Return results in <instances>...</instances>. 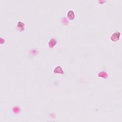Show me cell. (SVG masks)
Listing matches in <instances>:
<instances>
[{
    "instance_id": "6da1fadb",
    "label": "cell",
    "mask_w": 122,
    "mask_h": 122,
    "mask_svg": "<svg viewBox=\"0 0 122 122\" xmlns=\"http://www.w3.org/2000/svg\"><path fill=\"white\" fill-rule=\"evenodd\" d=\"M121 34V33L119 31H116L115 32H113L110 37L111 41L113 42L117 41L120 39Z\"/></svg>"
},
{
    "instance_id": "7a4b0ae2",
    "label": "cell",
    "mask_w": 122,
    "mask_h": 122,
    "mask_svg": "<svg viewBox=\"0 0 122 122\" xmlns=\"http://www.w3.org/2000/svg\"><path fill=\"white\" fill-rule=\"evenodd\" d=\"M16 27L18 30L20 32H22L25 29V24L22 21L19 20L17 22L16 24Z\"/></svg>"
},
{
    "instance_id": "3957f363",
    "label": "cell",
    "mask_w": 122,
    "mask_h": 122,
    "mask_svg": "<svg viewBox=\"0 0 122 122\" xmlns=\"http://www.w3.org/2000/svg\"><path fill=\"white\" fill-rule=\"evenodd\" d=\"M57 43V40L55 38H51L48 42V46L50 49L53 48Z\"/></svg>"
},
{
    "instance_id": "277c9868",
    "label": "cell",
    "mask_w": 122,
    "mask_h": 122,
    "mask_svg": "<svg viewBox=\"0 0 122 122\" xmlns=\"http://www.w3.org/2000/svg\"><path fill=\"white\" fill-rule=\"evenodd\" d=\"M67 17L69 20H73L75 17L74 11L71 9L69 10L67 13Z\"/></svg>"
},
{
    "instance_id": "5b68a950",
    "label": "cell",
    "mask_w": 122,
    "mask_h": 122,
    "mask_svg": "<svg viewBox=\"0 0 122 122\" xmlns=\"http://www.w3.org/2000/svg\"><path fill=\"white\" fill-rule=\"evenodd\" d=\"M53 72L54 74H61L62 75L64 74V71L60 66H57L54 68L53 70Z\"/></svg>"
},
{
    "instance_id": "8992f818",
    "label": "cell",
    "mask_w": 122,
    "mask_h": 122,
    "mask_svg": "<svg viewBox=\"0 0 122 122\" xmlns=\"http://www.w3.org/2000/svg\"><path fill=\"white\" fill-rule=\"evenodd\" d=\"M98 77H101L104 79H106L108 77V74L106 73V72H105V71H100L98 74Z\"/></svg>"
},
{
    "instance_id": "52a82bcc",
    "label": "cell",
    "mask_w": 122,
    "mask_h": 122,
    "mask_svg": "<svg viewBox=\"0 0 122 122\" xmlns=\"http://www.w3.org/2000/svg\"><path fill=\"white\" fill-rule=\"evenodd\" d=\"M0 44H2L5 42V39L2 38V37H0Z\"/></svg>"
}]
</instances>
